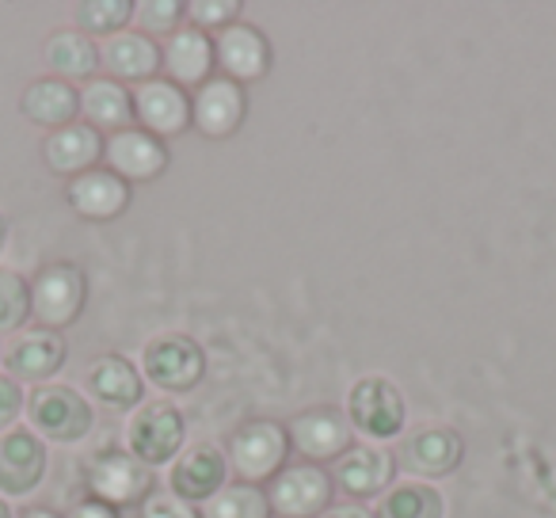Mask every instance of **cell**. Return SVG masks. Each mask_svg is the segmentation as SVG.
Instances as JSON below:
<instances>
[{
	"instance_id": "277c9868",
	"label": "cell",
	"mask_w": 556,
	"mask_h": 518,
	"mask_svg": "<svg viewBox=\"0 0 556 518\" xmlns=\"http://www.w3.org/2000/svg\"><path fill=\"white\" fill-rule=\"evenodd\" d=\"M153 469L141 465L126 446L96 450L85 462V488L92 500L111 507H141L156 492Z\"/></svg>"
},
{
	"instance_id": "f546056e",
	"label": "cell",
	"mask_w": 556,
	"mask_h": 518,
	"mask_svg": "<svg viewBox=\"0 0 556 518\" xmlns=\"http://www.w3.org/2000/svg\"><path fill=\"white\" fill-rule=\"evenodd\" d=\"M31 320V279L0 267V332H24Z\"/></svg>"
},
{
	"instance_id": "ac0fdd59",
	"label": "cell",
	"mask_w": 556,
	"mask_h": 518,
	"mask_svg": "<svg viewBox=\"0 0 556 518\" xmlns=\"http://www.w3.org/2000/svg\"><path fill=\"white\" fill-rule=\"evenodd\" d=\"M65 202L85 222H115V217H123L130 210L134 187L111 168H92L65 184Z\"/></svg>"
},
{
	"instance_id": "d6a6232c",
	"label": "cell",
	"mask_w": 556,
	"mask_h": 518,
	"mask_svg": "<svg viewBox=\"0 0 556 518\" xmlns=\"http://www.w3.org/2000/svg\"><path fill=\"white\" fill-rule=\"evenodd\" d=\"M138 518H202V515L194 510V503L179 500L176 492H153L138 507Z\"/></svg>"
},
{
	"instance_id": "d6986e66",
	"label": "cell",
	"mask_w": 556,
	"mask_h": 518,
	"mask_svg": "<svg viewBox=\"0 0 556 518\" xmlns=\"http://www.w3.org/2000/svg\"><path fill=\"white\" fill-rule=\"evenodd\" d=\"M103 149H108V138H103L96 126H88L85 118H77V123L62 126V130L47 134V141H42V161H47V168L54 172V176H62L65 184H70V179L100 168Z\"/></svg>"
},
{
	"instance_id": "4dcf8cb0",
	"label": "cell",
	"mask_w": 556,
	"mask_h": 518,
	"mask_svg": "<svg viewBox=\"0 0 556 518\" xmlns=\"http://www.w3.org/2000/svg\"><path fill=\"white\" fill-rule=\"evenodd\" d=\"M134 16H138L141 35L168 42L179 27H187V4L184 0H141V4H134Z\"/></svg>"
},
{
	"instance_id": "8992f818",
	"label": "cell",
	"mask_w": 556,
	"mask_h": 518,
	"mask_svg": "<svg viewBox=\"0 0 556 518\" xmlns=\"http://www.w3.org/2000/svg\"><path fill=\"white\" fill-rule=\"evenodd\" d=\"M348 419L355 431H363L370 442H393L401 439L404 424H408V401L404 393L381 374L358 378L348 393Z\"/></svg>"
},
{
	"instance_id": "d4e9b609",
	"label": "cell",
	"mask_w": 556,
	"mask_h": 518,
	"mask_svg": "<svg viewBox=\"0 0 556 518\" xmlns=\"http://www.w3.org/2000/svg\"><path fill=\"white\" fill-rule=\"evenodd\" d=\"M42 58H47L50 77L65 80H96V70H100V42H92L88 35H80L77 27H65V31H54L42 47Z\"/></svg>"
},
{
	"instance_id": "9c48e42d",
	"label": "cell",
	"mask_w": 556,
	"mask_h": 518,
	"mask_svg": "<svg viewBox=\"0 0 556 518\" xmlns=\"http://www.w3.org/2000/svg\"><path fill=\"white\" fill-rule=\"evenodd\" d=\"M70 358V343L62 332H47V328H24L0 348V363L9 370L12 381L20 386H42L50 381Z\"/></svg>"
},
{
	"instance_id": "44dd1931",
	"label": "cell",
	"mask_w": 556,
	"mask_h": 518,
	"mask_svg": "<svg viewBox=\"0 0 556 518\" xmlns=\"http://www.w3.org/2000/svg\"><path fill=\"white\" fill-rule=\"evenodd\" d=\"M85 386L108 412H138L146 404V378L123 355H100L88 363Z\"/></svg>"
},
{
	"instance_id": "7a4b0ae2",
	"label": "cell",
	"mask_w": 556,
	"mask_h": 518,
	"mask_svg": "<svg viewBox=\"0 0 556 518\" xmlns=\"http://www.w3.org/2000/svg\"><path fill=\"white\" fill-rule=\"evenodd\" d=\"M290 431L278 419H244L225 442V457L229 469L237 472L244 484H260V480H275L287 469L290 457Z\"/></svg>"
},
{
	"instance_id": "1f68e13d",
	"label": "cell",
	"mask_w": 556,
	"mask_h": 518,
	"mask_svg": "<svg viewBox=\"0 0 556 518\" xmlns=\"http://www.w3.org/2000/svg\"><path fill=\"white\" fill-rule=\"evenodd\" d=\"M187 16H191V27H199V31H225L229 24H237L240 20V4L237 0H191L187 4Z\"/></svg>"
},
{
	"instance_id": "4fadbf2b",
	"label": "cell",
	"mask_w": 556,
	"mask_h": 518,
	"mask_svg": "<svg viewBox=\"0 0 556 518\" xmlns=\"http://www.w3.org/2000/svg\"><path fill=\"white\" fill-rule=\"evenodd\" d=\"M248 88L229 77H214L191 96V126L210 141H225L244 126Z\"/></svg>"
},
{
	"instance_id": "7402d4cb",
	"label": "cell",
	"mask_w": 556,
	"mask_h": 518,
	"mask_svg": "<svg viewBox=\"0 0 556 518\" xmlns=\"http://www.w3.org/2000/svg\"><path fill=\"white\" fill-rule=\"evenodd\" d=\"M100 65L118 85H123V80L126 85H149V80H156V73L164 70V50L156 39L126 27L123 35H115V39H108L100 47Z\"/></svg>"
},
{
	"instance_id": "8fae6325",
	"label": "cell",
	"mask_w": 556,
	"mask_h": 518,
	"mask_svg": "<svg viewBox=\"0 0 556 518\" xmlns=\"http://www.w3.org/2000/svg\"><path fill=\"white\" fill-rule=\"evenodd\" d=\"M50 465V450L31 427H12L0 434V495L4 500H24L42 484Z\"/></svg>"
},
{
	"instance_id": "e575fe53",
	"label": "cell",
	"mask_w": 556,
	"mask_h": 518,
	"mask_svg": "<svg viewBox=\"0 0 556 518\" xmlns=\"http://www.w3.org/2000/svg\"><path fill=\"white\" fill-rule=\"evenodd\" d=\"M65 518H123V515H118V507H111V503H100V500H92V495H85L80 503H73Z\"/></svg>"
},
{
	"instance_id": "cb8c5ba5",
	"label": "cell",
	"mask_w": 556,
	"mask_h": 518,
	"mask_svg": "<svg viewBox=\"0 0 556 518\" xmlns=\"http://www.w3.org/2000/svg\"><path fill=\"white\" fill-rule=\"evenodd\" d=\"M20 111H24L27 123H35L47 134H54V130H62V126L77 123L80 92L58 77H39L24 88V96H20Z\"/></svg>"
},
{
	"instance_id": "d590c367",
	"label": "cell",
	"mask_w": 556,
	"mask_h": 518,
	"mask_svg": "<svg viewBox=\"0 0 556 518\" xmlns=\"http://www.w3.org/2000/svg\"><path fill=\"white\" fill-rule=\"evenodd\" d=\"M320 518H374V510H366L363 503H340V507H328Z\"/></svg>"
},
{
	"instance_id": "83f0119b",
	"label": "cell",
	"mask_w": 556,
	"mask_h": 518,
	"mask_svg": "<svg viewBox=\"0 0 556 518\" xmlns=\"http://www.w3.org/2000/svg\"><path fill=\"white\" fill-rule=\"evenodd\" d=\"M73 20H77V31L88 35V39H115V35L126 31V24L134 20V0H80L73 9Z\"/></svg>"
},
{
	"instance_id": "4316f807",
	"label": "cell",
	"mask_w": 556,
	"mask_h": 518,
	"mask_svg": "<svg viewBox=\"0 0 556 518\" xmlns=\"http://www.w3.org/2000/svg\"><path fill=\"white\" fill-rule=\"evenodd\" d=\"M374 518H446V500L427 480H401L378 500Z\"/></svg>"
},
{
	"instance_id": "f1b7e54d",
	"label": "cell",
	"mask_w": 556,
	"mask_h": 518,
	"mask_svg": "<svg viewBox=\"0 0 556 518\" xmlns=\"http://www.w3.org/2000/svg\"><path fill=\"white\" fill-rule=\"evenodd\" d=\"M202 518H270V503H267V492L260 484H225L214 500L202 503L199 510Z\"/></svg>"
},
{
	"instance_id": "2e32d148",
	"label": "cell",
	"mask_w": 556,
	"mask_h": 518,
	"mask_svg": "<svg viewBox=\"0 0 556 518\" xmlns=\"http://www.w3.org/2000/svg\"><path fill=\"white\" fill-rule=\"evenodd\" d=\"M393 472H396L393 450L381 446V442H366V446H351L336 462L332 480L351 503H363V500H381L393 488Z\"/></svg>"
},
{
	"instance_id": "6da1fadb",
	"label": "cell",
	"mask_w": 556,
	"mask_h": 518,
	"mask_svg": "<svg viewBox=\"0 0 556 518\" xmlns=\"http://www.w3.org/2000/svg\"><path fill=\"white\" fill-rule=\"evenodd\" d=\"M88 305V275L73 260H50L31 279V320L47 332L77 325Z\"/></svg>"
},
{
	"instance_id": "52a82bcc",
	"label": "cell",
	"mask_w": 556,
	"mask_h": 518,
	"mask_svg": "<svg viewBox=\"0 0 556 518\" xmlns=\"http://www.w3.org/2000/svg\"><path fill=\"white\" fill-rule=\"evenodd\" d=\"M184 442H187L184 412L172 401L141 404L130 416V424H126V450H130L141 465H149V469L176 462Z\"/></svg>"
},
{
	"instance_id": "836d02e7",
	"label": "cell",
	"mask_w": 556,
	"mask_h": 518,
	"mask_svg": "<svg viewBox=\"0 0 556 518\" xmlns=\"http://www.w3.org/2000/svg\"><path fill=\"white\" fill-rule=\"evenodd\" d=\"M24 408H27L24 386L4 374V378H0V434H9L12 427H16V419L24 416Z\"/></svg>"
},
{
	"instance_id": "ba28073f",
	"label": "cell",
	"mask_w": 556,
	"mask_h": 518,
	"mask_svg": "<svg viewBox=\"0 0 556 518\" xmlns=\"http://www.w3.org/2000/svg\"><path fill=\"white\" fill-rule=\"evenodd\" d=\"M332 495H336L332 472H325V465H309V462L287 465L267 484L270 515L278 518H320L332 507Z\"/></svg>"
},
{
	"instance_id": "603a6c76",
	"label": "cell",
	"mask_w": 556,
	"mask_h": 518,
	"mask_svg": "<svg viewBox=\"0 0 556 518\" xmlns=\"http://www.w3.org/2000/svg\"><path fill=\"white\" fill-rule=\"evenodd\" d=\"M161 50H164V73H168L179 88H202L206 80H214V70H217L214 35L187 24V27H179L168 42H161Z\"/></svg>"
},
{
	"instance_id": "7c38bea8",
	"label": "cell",
	"mask_w": 556,
	"mask_h": 518,
	"mask_svg": "<svg viewBox=\"0 0 556 518\" xmlns=\"http://www.w3.org/2000/svg\"><path fill=\"white\" fill-rule=\"evenodd\" d=\"M214 54H217L222 77L237 80V85H244V88L267 77L270 62H275L270 39L255 24H248V20H237V24H229L225 31L214 35Z\"/></svg>"
},
{
	"instance_id": "e0dca14e",
	"label": "cell",
	"mask_w": 556,
	"mask_h": 518,
	"mask_svg": "<svg viewBox=\"0 0 556 518\" xmlns=\"http://www.w3.org/2000/svg\"><path fill=\"white\" fill-rule=\"evenodd\" d=\"M103 161H108V168L115 172V176H123L126 184L134 187V184H153V179H161L172 164V153L161 138L130 126V130L111 134L108 149H103Z\"/></svg>"
},
{
	"instance_id": "5bb4252c",
	"label": "cell",
	"mask_w": 556,
	"mask_h": 518,
	"mask_svg": "<svg viewBox=\"0 0 556 518\" xmlns=\"http://www.w3.org/2000/svg\"><path fill=\"white\" fill-rule=\"evenodd\" d=\"M225 484H229V457H225V450L214 446V442L184 446L168 469V492H176L179 500H187V503L214 500Z\"/></svg>"
},
{
	"instance_id": "5b68a950",
	"label": "cell",
	"mask_w": 556,
	"mask_h": 518,
	"mask_svg": "<svg viewBox=\"0 0 556 518\" xmlns=\"http://www.w3.org/2000/svg\"><path fill=\"white\" fill-rule=\"evenodd\" d=\"M141 378L164 393H191L206 378V351L184 332H164L141 351Z\"/></svg>"
},
{
	"instance_id": "74e56055",
	"label": "cell",
	"mask_w": 556,
	"mask_h": 518,
	"mask_svg": "<svg viewBox=\"0 0 556 518\" xmlns=\"http://www.w3.org/2000/svg\"><path fill=\"white\" fill-rule=\"evenodd\" d=\"M4 248H9V217L0 214V255H4Z\"/></svg>"
},
{
	"instance_id": "f35d334b",
	"label": "cell",
	"mask_w": 556,
	"mask_h": 518,
	"mask_svg": "<svg viewBox=\"0 0 556 518\" xmlns=\"http://www.w3.org/2000/svg\"><path fill=\"white\" fill-rule=\"evenodd\" d=\"M0 518H12V507H9V500L0 495Z\"/></svg>"
},
{
	"instance_id": "ffe728a7",
	"label": "cell",
	"mask_w": 556,
	"mask_h": 518,
	"mask_svg": "<svg viewBox=\"0 0 556 518\" xmlns=\"http://www.w3.org/2000/svg\"><path fill=\"white\" fill-rule=\"evenodd\" d=\"M465 442L454 427H419L401 442V465L412 477H424L431 484L434 477H450L462 465Z\"/></svg>"
},
{
	"instance_id": "9a60e30c",
	"label": "cell",
	"mask_w": 556,
	"mask_h": 518,
	"mask_svg": "<svg viewBox=\"0 0 556 518\" xmlns=\"http://www.w3.org/2000/svg\"><path fill=\"white\" fill-rule=\"evenodd\" d=\"M134 123L138 130L168 141L191 130V96L176 80H149L134 88Z\"/></svg>"
},
{
	"instance_id": "8d00e7d4",
	"label": "cell",
	"mask_w": 556,
	"mask_h": 518,
	"mask_svg": "<svg viewBox=\"0 0 556 518\" xmlns=\"http://www.w3.org/2000/svg\"><path fill=\"white\" fill-rule=\"evenodd\" d=\"M20 518H65L62 510H54V507H27Z\"/></svg>"
},
{
	"instance_id": "484cf974",
	"label": "cell",
	"mask_w": 556,
	"mask_h": 518,
	"mask_svg": "<svg viewBox=\"0 0 556 518\" xmlns=\"http://www.w3.org/2000/svg\"><path fill=\"white\" fill-rule=\"evenodd\" d=\"M80 115H85L88 126H96V130H130L134 123V92L126 85H118V80H88L85 88H80Z\"/></svg>"
},
{
	"instance_id": "3957f363",
	"label": "cell",
	"mask_w": 556,
	"mask_h": 518,
	"mask_svg": "<svg viewBox=\"0 0 556 518\" xmlns=\"http://www.w3.org/2000/svg\"><path fill=\"white\" fill-rule=\"evenodd\" d=\"M27 424L42 442L73 446L88 439L96 427V408L80 389L73 386H39L27 396Z\"/></svg>"
},
{
	"instance_id": "30bf717a",
	"label": "cell",
	"mask_w": 556,
	"mask_h": 518,
	"mask_svg": "<svg viewBox=\"0 0 556 518\" xmlns=\"http://www.w3.org/2000/svg\"><path fill=\"white\" fill-rule=\"evenodd\" d=\"M290 446L305 457L309 465L340 462L355 446V427L348 412L340 408H305L302 416L290 419Z\"/></svg>"
}]
</instances>
